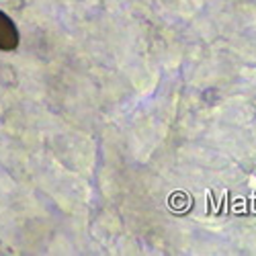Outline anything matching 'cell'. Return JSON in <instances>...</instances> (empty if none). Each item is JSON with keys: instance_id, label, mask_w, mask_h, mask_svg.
<instances>
[{"instance_id": "6da1fadb", "label": "cell", "mask_w": 256, "mask_h": 256, "mask_svg": "<svg viewBox=\"0 0 256 256\" xmlns=\"http://www.w3.org/2000/svg\"><path fill=\"white\" fill-rule=\"evenodd\" d=\"M18 41H20V35H18L16 25L12 23V18L6 12L0 10V50L12 52L18 48Z\"/></svg>"}]
</instances>
